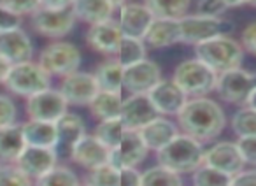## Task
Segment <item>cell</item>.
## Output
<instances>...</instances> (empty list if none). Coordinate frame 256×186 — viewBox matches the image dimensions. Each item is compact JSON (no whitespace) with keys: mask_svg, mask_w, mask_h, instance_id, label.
Returning <instances> with one entry per match:
<instances>
[{"mask_svg":"<svg viewBox=\"0 0 256 186\" xmlns=\"http://www.w3.org/2000/svg\"><path fill=\"white\" fill-rule=\"evenodd\" d=\"M67 100L56 90H44L26 102V114L36 122L56 123L67 112Z\"/></svg>","mask_w":256,"mask_h":186,"instance_id":"8fae6325","label":"cell"},{"mask_svg":"<svg viewBox=\"0 0 256 186\" xmlns=\"http://www.w3.org/2000/svg\"><path fill=\"white\" fill-rule=\"evenodd\" d=\"M146 58V42L142 39H134V37H124L121 39L120 48L116 53V62L123 67L137 64V62Z\"/></svg>","mask_w":256,"mask_h":186,"instance_id":"4dcf8cb0","label":"cell"},{"mask_svg":"<svg viewBox=\"0 0 256 186\" xmlns=\"http://www.w3.org/2000/svg\"><path fill=\"white\" fill-rule=\"evenodd\" d=\"M144 42L151 48H167L176 42H181V25L179 20L154 18L153 25L150 26Z\"/></svg>","mask_w":256,"mask_h":186,"instance_id":"7402d4cb","label":"cell"},{"mask_svg":"<svg viewBox=\"0 0 256 186\" xmlns=\"http://www.w3.org/2000/svg\"><path fill=\"white\" fill-rule=\"evenodd\" d=\"M142 186H182V179L179 174L158 165L142 174Z\"/></svg>","mask_w":256,"mask_h":186,"instance_id":"836d02e7","label":"cell"},{"mask_svg":"<svg viewBox=\"0 0 256 186\" xmlns=\"http://www.w3.org/2000/svg\"><path fill=\"white\" fill-rule=\"evenodd\" d=\"M196 58L209 65L218 74L240 67L244 48L228 36L214 37L196 46Z\"/></svg>","mask_w":256,"mask_h":186,"instance_id":"3957f363","label":"cell"},{"mask_svg":"<svg viewBox=\"0 0 256 186\" xmlns=\"http://www.w3.org/2000/svg\"><path fill=\"white\" fill-rule=\"evenodd\" d=\"M121 108H123V100H121L120 93L98 92L95 95V98L90 102V111L98 122L120 118Z\"/></svg>","mask_w":256,"mask_h":186,"instance_id":"4316f807","label":"cell"},{"mask_svg":"<svg viewBox=\"0 0 256 186\" xmlns=\"http://www.w3.org/2000/svg\"><path fill=\"white\" fill-rule=\"evenodd\" d=\"M14 164L30 179H39L56 167V151L51 148L25 146Z\"/></svg>","mask_w":256,"mask_h":186,"instance_id":"5bb4252c","label":"cell"},{"mask_svg":"<svg viewBox=\"0 0 256 186\" xmlns=\"http://www.w3.org/2000/svg\"><path fill=\"white\" fill-rule=\"evenodd\" d=\"M124 130H126V128H124L121 118H114V120H106V122H100L98 125H96L95 134H93V136H95L106 148L114 150V148L120 144Z\"/></svg>","mask_w":256,"mask_h":186,"instance_id":"1f68e13d","label":"cell"},{"mask_svg":"<svg viewBox=\"0 0 256 186\" xmlns=\"http://www.w3.org/2000/svg\"><path fill=\"white\" fill-rule=\"evenodd\" d=\"M74 0H40V8L46 9H67L72 8Z\"/></svg>","mask_w":256,"mask_h":186,"instance_id":"7dc6e473","label":"cell"},{"mask_svg":"<svg viewBox=\"0 0 256 186\" xmlns=\"http://www.w3.org/2000/svg\"><path fill=\"white\" fill-rule=\"evenodd\" d=\"M248 108L256 109V86L252 88L251 95H249V98H248Z\"/></svg>","mask_w":256,"mask_h":186,"instance_id":"f907efd6","label":"cell"},{"mask_svg":"<svg viewBox=\"0 0 256 186\" xmlns=\"http://www.w3.org/2000/svg\"><path fill=\"white\" fill-rule=\"evenodd\" d=\"M39 65L50 76H68L78 72L81 65V51L70 42L58 40L42 50L39 56Z\"/></svg>","mask_w":256,"mask_h":186,"instance_id":"52a82bcc","label":"cell"},{"mask_svg":"<svg viewBox=\"0 0 256 186\" xmlns=\"http://www.w3.org/2000/svg\"><path fill=\"white\" fill-rule=\"evenodd\" d=\"M16 116H18V111H16L14 102L6 95H0V128L8 125H14Z\"/></svg>","mask_w":256,"mask_h":186,"instance_id":"ab89813d","label":"cell"},{"mask_svg":"<svg viewBox=\"0 0 256 186\" xmlns=\"http://www.w3.org/2000/svg\"><path fill=\"white\" fill-rule=\"evenodd\" d=\"M254 86L256 76L248 70H242L240 67L218 74L216 92L220 93L223 100L230 102V104H248V98Z\"/></svg>","mask_w":256,"mask_h":186,"instance_id":"ba28073f","label":"cell"},{"mask_svg":"<svg viewBox=\"0 0 256 186\" xmlns=\"http://www.w3.org/2000/svg\"><path fill=\"white\" fill-rule=\"evenodd\" d=\"M181 25V42L184 44H198L206 42L214 37L230 36L234 25L226 20L221 18H210V16H184L179 20Z\"/></svg>","mask_w":256,"mask_h":186,"instance_id":"8992f818","label":"cell"},{"mask_svg":"<svg viewBox=\"0 0 256 186\" xmlns=\"http://www.w3.org/2000/svg\"><path fill=\"white\" fill-rule=\"evenodd\" d=\"M223 4L226 9H230V8H238V6L249 4V0H223Z\"/></svg>","mask_w":256,"mask_h":186,"instance_id":"681fc988","label":"cell"},{"mask_svg":"<svg viewBox=\"0 0 256 186\" xmlns=\"http://www.w3.org/2000/svg\"><path fill=\"white\" fill-rule=\"evenodd\" d=\"M234 176L212 168L209 165H200L193 176V186H230Z\"/></svg>","mask_w":256,"mask_h":186,"instance_id":"d6a6232c","label":"cell"},{"mask_svg":"<svg viewBox=\"0 0 256 186\" xmlns=\"http://www.w3.org/2000/svg\"><path fill=\"white\" fill-rule=\"evenodd\" d=\"M86 186H120V168L112 167L110 164L90 168Z\"/></svg>","mask_w":256,"mask_h":186,"instance_id":"e575fe53","label":"cell"},{"mask_svg":"<svg viewBox=\"0 0 256 186\" xmlns=\"http://www.w3.org/2000/svg\"><path fill=\"white\" fill-rule=\"evenodd\" d=\"M25 139H23L22 126L8 125L0 128V162L9 164L16 162L23 150H25Z\"/></svg>","mask_w":256,"mask_h":186,"instance_id":"484cf974","label":"cell"},{"mask_svg":"<svg viewBox=\"0 0 256 186\" xmlns=\"http://www.w3.org/2000/svg\"><path fill=\"white\" fill-rule=\"evenodd\" d=\"M56 130H58L60 144H67V146H72L76 140L81 139L86 134L84 122H82L81 116L74 114V112H65L56 122Z\"/></svg>","mask_w":256,"mask_h":186,"instance_id":"f546056e","label":"cell"},{"mask_svg":"<svg viewBox=\"0 0 256 186\" xmlns=\"http://www.w3.org/2000/svg\"><path fill=\"white\" fill-rule=\"evenodd\" d=\"M50 74L39 64L23 62V64L11 65L4 84L9 92L16 93L20 97H34L37 93L50 90Z\"/></svg>","mask_w":256,"mask_h":186,"instance_id":"5b68a950","label":"cell"},{"mask_svg":"<svg viewBox=\"0 0 256 186\" xmlns=\"http://www.w3.org/2000/svg\"><path fill=\"white\" fill-rule=\"evenodd\" d=\"M237 146H238V150H240V154L246 164L256 165V136L238 137Z\"/></svg>","mask_w":256,"mask_h":186,"instance_id":"60d3db41","label":"cell"},{"mask_svg":"<svg viewBox=\"0 0 256 186\" xmlns=\"http://www.w3.org/2000/svg\"><path fill=\"white\" fill-rule=\"evenodd\" d=\"M150 100L153 102L158 114H179L188 102V95L170 79H162L150 93Z\"/></svg>","mask_w":256,"mask_h":186,"instance_id":"e0dca14e","label":"cell"},{"mask_svg":"<svg viewBox=\"0 0 256 186\" xmlns=\"http://www.w3.org/2000/svg\"><path fill=\"white\" fill-rule=\"evenodd\" d=\"M120 118L126 130H140L158 118V111L148 95H130L123 100Z\"/></svg>","mask_w":256,"mask_h":186,"instance_id":"9a60e30c","label":"cell"},{"mask_svg":"<svg viewBox=\"0 0 256 186\" xmlns=\"http://www.w3.org/2000/svg\"><path fill=\"white\" fill-rule=\"evenodd\" d=\"M232 128L238 137L256 136V109L242 108L232 118Z\"/></svg>","mask_w":256,"mask_h":186,"instance_id":"d590c367","label":"cell"},{"mask_svg":"<svg viewBox=\"0 0 256 186\" xmlns=\"http://www.w3.org/2000/svg\"><path fill=\"white\" fill-rule=\"evenodd\" d=\"M121 39H123V34L120 25L112 20L90 25V30L86 34V40L92 50L102 54H110V56H116Z\"/></svg>","mask_w":256,"mask_h":186,"instance_id":"ffe728a7","label":"cell"},{"mask_svg":"<svg viewBox=\"0 0 256 186\" xmlns=\"http://www.w3.org/2000/svg\"><path fill=\"white\" fill-rule=\"evenodd\" d=\"M60 92L65 97V100H67V104L90 106V102L95 98V95L100 90L95 74L72 72V74L65 76V79L62 81Z\"/></svg>","mask_w":256,"mask_h":186,"instance_id":"4fadbf2b","label":"cell"},{"mask_svg":"<svg viewBox=\"0 0 256 186\" xmlns=\"http://www.w3.org/2000/svg\"><path fill=\"white\" fill-rule=\"evenodd\" d=\"M226 11L223 0H200L198 2V14L210 16V18H220Z\"/></svg>","mask_w":256,"mask_h":186,"instance_id":"b9f144b4","label":"cell"},{"mask_svg":"<svg viewBox=\"0 0 256 186\" xmlns=\"http://www.w3.org/2000/svg\"><path fill=\"white\" fill-rule=\"evenodd\" d=\"M110 2H112L114 8H121V6L128 4V0H110Z\"/></svg>","mask_w":256,"mask_h":186,"instance_id":"816d5d0a","label":"cell"},{"mask_svg":"<svg viewBox=\"0 0 256 186\" xmlns=\"http://www.w3.org/2000/svg\"><path fill=\"white\" fill-rule=\"evenodd\" d=\"M242 48L256 56V22L248 25L242 32Z\"/></svg>","mask_w":256,"mask_h":186,"instance_id":"f6af8a7d","label":"cell"},{"mask_svg":"<svg viewBox=\"0 0 256 186\" xmlns=\"http://www.w3.org/2000/svg\"><path fill=\"white\" fill-rule=\"evenodd\" d=\"M36 186H79L76 174L67 167H54L48 174L37 179Z\"/></svg>","mask_w":256,"mask_h":186,"instance_id":"8d00e7d4","label":"cell"},{"mask_svg":"<svg viewBox=\"0 0 256 186\" xmlns=\"http://www.w3.org/2000/svg\"><path fill=\"white\" fill-rule=\"evenodd\" d=\"M160 81V67L146 58L123 67V88L132 95H148Z\"/></svg>","mask_w":256,"mask_h":186,"instance_id":"30bf717a","label":"cell"},{"mask_svg":"<svg viewBox=\"0 0 256 186\" xmlns=\"http://www.w3.org/2000/svg\"><path fill=\"white\" fill-rule=\"evenodd\" d=\"M158 153V164L176 174L195 172L204 164L202 144L186 134H178Z\"/></svg>","mask_w":256,"mask_h":186,"instance_id":"7a4b0ae2","label":"cell"},{"mask_svg":"<svg viewBox=\"0 0 256 186\" xmlns=\"http://www.w3.org/2000/svg\"><path fill=\"white\" fill-rule=\"evenodd\" d=\"M9 70H11V64L6 60L4 56H0V82H4L6 78H8Z\"/></svg>","mask_w":256,"mask_h":186,"instance_id":"c3c4849f","label":"cell"},{"mask_svg":"<svg viewBox=\"0 0 256 186\" xmlns=\"http://www.w3.org/2000/svg\"><path fill=\"white\" fill-rule=\"evenodd\" d=\"M192 0H144V6L153 12L154 18L181 20L186 16Z\"/></svg>","mask_w":256,"mask_h":186,"instance_id":"f1b7e54d","label":"cell"},{"mask_svg":"<svg viewBox=\"0 0 256 186\" xmlns=\"http://www.w3.org/2000/svg\"><path fill=\"white\" fill-rule=\"evenodd\" d=\"M22 132H23V139H25L26 146L51 148V150H54V148L60 144L56 123L30 120L28 123H25V125L22 126Z\"/></svg>","mask_w":256,"mask_h":186,"instance_id":"603a6c76","label":"cell"},{"mask_svg":"<svg viewBox=\"0 0 256 186\" xmlns=\"http://www.w3.org/2000/svg\"><path fill=\"white\" fill-rule=\"evenodd\" d=\"M72 11L76 18L96 25V23L112 20L114 6L110 0H74L72 2Z\"/></svg>","mask_w":256,"mask_h":186,"instance_id":"d4e9b609","label":"cell"},{"mask_svg":"<svg viewBox=\"0 0 256 186\" xmlns=\"http://www.w3.org/2000/svg\"><path fill=\"white\" fill-rule=\"evenodd\" d=\"M172 81L192 97H204L206 93L216 90L218 72L212 70L209 65H206L198 58L186 60L176 67L174 79Z\"/></svg>","mask_w":256,"mask_h":186,"instance_id":"277c9868","label":"cell"},{"mask_svg":"<svg viewBox=\"0 0 256 186\" xmlns=\"http://www.w3.org/2000/svg\"><path fill=\"white\" fill-rule=\"evenodd\" d=\"M95 79L98 82L100 92L121 93V90H123V65H120L116 60L106 62L95 72Z\"/></svg>","mask_w":256,"mask_h":186,"instance_id":"83f0119b","label":"cell"},{"mask_svg":"<svg viewBox=\"0 0 256 186\" xmlns=\"http://www.w3.org/2000/svg\"><path fill=\"white\" fill-rule=\"evenodd\" d=\"M178 120L182 132L198 142L216 139L226 125L223 109L214 100L204 97L186 102L182 111L178 114Z\"/></svg>","mask_w":256,"mask_h":186,"instance_id":"6da1fadb","label":"cell"},{"mask_svg":"<svg viewBox=\"0 0 256 186\" xmlns=\"http://www.w3.org/2000/svg\"><path fill=\"white\" fill-rule=\"evenodd\" d=\"M32 42L22 28H11L0 32V56H4L11 65L32 60Z\"/></svg>","mask_w":256,"mask_h":186,"instance_id":"44dd1931","label":"cell"},{"mask_svg":"<svg viewBox=\"0 0 256 186\" xmlns=\"http://www.w3.org/2000/svg\"><path fill=\"white\" fill-rule=\"evenodd\" d=\"M204 164L230 176H235L242 172L246 162L242 158L237 142H218L204 153Z\"/></svg>","mask_w":256,"mask_h":186,"instance_id":"ac0fdd59","label":"cell"},{"mask_svg":"<svg viewBox=\"0 0 256 186\" xmlns=\"http://www.w3.org/2000/svg\"><path fill=\"white\" fill-rule=\"evenodd\" d=\"M120 11V25L121 34L124 37H134V39H142L146 37L150 26L153 25L154 16L144 4H124Z\"/></svg>","mask_w":256,"mask_h":186,"instance_id":"2e32d148","label":"cell"},{"mask_svg":"<svg viewBox=\"0 0 256 186\" xmlns=\"http://www.w3.org/2000/svg\"><path fill=\"white\" fill-rule=\"evenodd\" d=\"M0 4L4 6L12 14H34L40 8V0H0Z\"/></svg>","mask_w":256,"mask_h":186,"instance_id":"f35d334b","label":"cell"},{"mask_svg":"<svg viewBox=\"0 0 256 186\" xmlns=\"http://www.w3.org/2000/svg\"><path fill=\"white\" fill-rule=\"evenodd\" d=\"M32 25L39 34L46 37H65L72 32L76 25V14L72 8L67 9H46L39 8L32 14Z\"/></svg>","mask_w":256,"mask_h":186,"instance_id":"9c48e42d","label":"cell"},{"mask_svg":"<svg viewBox=\"0 0 256 186\" xmlns=\"http://www.w3.org/2000/svg\"><path fill=\"white\" fill-rule=\"evenodd\" d=\"M109 151L95 136L84 134L70 146V158L81 167L95 168L109 162Z\"/></svg>","mask_w":256,"mask_h":186,"instance_id":"d6986e66","label":"cell"},{"mask_svg":"<svg viewBox=\"0 0 256 186\" xmlns=\"http://www.w3.org/2000/svg\"><path fill=\"white\" fill-rule=\"evenodd\" d=\"M0 186H32V179L16 165H0Z\"/></svg>","mask_w":256,"mask_h":186,"instance_id":"74e56055","label":"cell"},{"mask_svg":"<svg viewBox=\"0 0 256 186\" xmlns=\"http://www.w3.org/2000/svg\"><path fill=\"white\" fill-rule=\"evenodd\" d=\"M148 146L140 137L139 130H124L120 144L109 151V162L116 168L137 167L146 158Z\"/></svg>","mask_w":256,"mask_h":186,"instance_id":"7c38bea8","label":"cell"},{"mask_svg":"<svg viewBox=\"0 0 256 186\" xmlns=\"http://www.w3.org/2000/svg\"><path fill=\"white\" fill-rule=\"evenodd\" d=\"M230 186H256V170H242L235 174Z\"/></svg>","mask_w":256,"mask_h":186,"instance_id":"bcb514c9","label":"cell"},{"mask_svg":"<svg viewBox=\"0 0 256 186\" xmlns=\"http://www.w3.org/2000/svg\"><path fill=\"white\" fill-rule=\"evenodd\" d=\"M20 23H22V16L12 14L11 11H8L4 6L0 4V32L11 30V28H18Z\"/></svg>","mask_w":256,"mask_h":186,"instance_id":"ee69618b","label":"cell"},{"mask_svg":"<svg viewBox=\"0 0 256 186\" xmlns=\"http://www.w3.org/2000/svg\"><path fill=\"white\" fill-rule=\"evenodd\" d=\"M140 137L146 142L148 150L160 151L162 148H165L176 136H178V128L174 123H170L165 118H156L151 123H148L146 126L139 130Z\"/></svg>","mask_w":256,"mask_h":186,"instance_id":"cb8c5ba5","label":"cell"},{"mask_svg":"<svg viewBox=\"0 0 256 186\" xmlns=\"http://www.w3.org/2000/svg\"><path fill=\"white\" fill-rule=\"evenodd\" d=\"M120 186H142V174L136 167L120 168Z\"/></svg>","mask_w":256,"mask_h":186,"instance_id":"7bdbcfd3","label":"cell"},{"mask_svg":"<svg viewBox=\"0 0 256 186\" xmlns=\"http://www.w3.org/2000/svg\"><path fill=\"white\" fill-rule=\"evenodd\" d=\"M249 4H251V6H256V0H249Z\"/></svg>","mask_w":256,"mask_h":186,"instance_id":"f5cc1de1","label":"cell"}]
</instances>
